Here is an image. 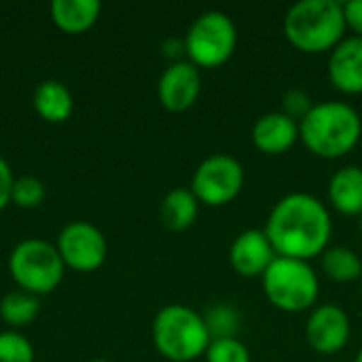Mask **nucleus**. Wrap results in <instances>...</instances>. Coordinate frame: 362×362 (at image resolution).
I'll list each match as a JSON object with an SVG mask.
<instances>
[{"mask_svg":"<svg viewBox=\"0 0 362 362\" xmlns=\"http://www.w3.org/2000/svg\"><path fill=\"white\" fill-rule=\"evenodd\" d=\"M299 140V123L284 112H267L252 125V144L265 155H282Z\"/></svg>","mask_w":362,"mask_h":362,"instance_id":"4468645a","label":"nucleus"},{"mask_svg":"<svg viewBox=\"0 0 362 362\" xmlns=\"http://www.w3.org/2000/svg\"><path fill=\"white\" fill-rule=\"evenodd\" d=\"M361 297H362V278H361Z\"/></svg>","mask_w":362,"mask_h":362,"instance_id":"c756f323","label":"nucleus"},{"mask_svg":"<svg viewBox=\"0 0 362 362\" xmlns=\"http://www.w3.org/2000/svg\"><path fill=\"white\" fill-rule=\"evenodd\" d=\"M362 119L354 106L337 100L318 102L299 123V140L320 159H341L356 148Z\"/></svg>","mask_w":362,"mask_h":362,"instance_id":"f03ea898","label":"nucleus"},{"mask_svg":"<svg viewBox=\"0 0 362 362\" xmlns=\"http://www.w3.org/2000/svg\"><path fill=\"white\" fill-rule=\"evenodd\" d=\"M354 362H362V350L358 352V354H356V361H354Z\"/></svg>","mask_w":362,"mask_h":362,"instance_id":"cd10ccee","label":"nucleus"},{"mask_svg":"<svg viewBox=\"0 0 362 362\" xmlns=\"http://www.w3.org/2000/svg\"><path fill=\"white\" fill-rule=\"evenodd\" d=\"M329 202L346 216L362 214V168L346 165L337 170L329 180Z\"/></svg>","mask_w":362,"mask_h":362,"instance_id":"2eb2a0df","label":"nucleus"},{"mask_svg":"<svg viewBox=\"0 0 362 362\" xmlns=\"http://www.w3.org/2000/svg\"><path fill=\"white\" fill-rule=\"evenodd\" d=\"M91 362H110V361H91Z\"/></svg>","mask_w":362,"mask_h":362,"instance_id":"7c9ffc66","label":"nucleus"},{"mask_svg":"<svg viewBox=\"0 0 362 362\" xmlns=\"http://www.w3.org/2000/svg\"><path fill=\"white\" fill-rule=\"evenodd\" d=\"M47 191H45V185L34 178V176H21V178H15V185H13V193H11V202L17 204L19 208H36L42 204Z\"/></svg>","mask_w":362,"mask_h":362,"instance_id":"5701e85b","label":"nucleus"},{"mask_svg":"<svg viewBox=\"0 0 362 362\" xmlns=\"http://www.w3.org/2000/svg\"><path fill=\"white\" fill-rule=\"evenodd\" d=\"M206 362H250L248 348L235 339H214L206 350Z\"/></svg>","mask_w":362,"mask_h":362,"instance_id":"b1692460","label":"nucleus"},{"mask_svg":"<svg viewBox=\"0 0 362 362\" xmlns=\"http://www.w3.org/2000/svg\"><path fill=\"white\" fill-rule=\"evenodd\" d=\"M0 362H34L32 344L17 331L0 333Z\"/></svg>","mask_w":362,"mask_h":362,"instance_id":"4be33fe9","label":"nucleus"},{"mask_svg":"<svg viewBox=\"0 0 362 362\" xmlns=\"http://www.w3.org/2000/svg\"><path fill=\"white\" fill-rule=\"evenodd\" d=\"M329 81L348 95L362 93V38L346 36L329 57Z\"/></svg>","mask_w":362,"mask_h":362,"instance_id":"ddd939ff","label":"nucleus"},{"mask_svg":"<svg viewBox=\"0 0 362 362\" xmlns=\"http://www.w3.org/2000/svg\"><path fill=\"white\" fill-rule=\"evenodd\" d=\"M278 257L310 261L329 248L333 221L327 206L310 193H291L269 212L263 229Z\"/></svg>","mask_w":362,"mask_h":362,"instance_id":"f257e3e1","label":"nucleus"},{"mask_svg":"<svg viewBox=\"0 0 362 362\" xmlns=\"http://www.w3.org/2000/svg\"><path fill=\"white\" fill-rule=\"evenodd\" d=\"M32 104L38 117H42L49 123H64L66 119H70L74 108L70 89L55 78H47L34 89Z\"/></svg>","mask_w":362,"mask_h":362,"instance_id":"dca6fc26","label":"nucleus"},{"mask_svg":"<svg viewBox=\"0 0 362 362\" xmlns=\"http://www.w3.org/2000/svg\"><path fill=\"white\" fill-rule=\"evenodd\" d=\"M346 30L344 4L337 0H301L284 15V36L301 53L333 51Z\"/></svg>","mask_w":362,"mask_h":362,"instance_id":"7ed1b4c3","label":"nucleus"},{"mask_svg":"<svg viewBox=\"0 0 362 362\" xmlns=\"http://www.w3.org/2000/svg\"><path fill=\"white\" fill-rule=\"evenodd\" d=\"M199 212V202L191 189H172L161 202V221L170 231L189 229Z\"/></svg>","mask_w":362,"mask_h":362,"instance_id":"a211bd4d","label":"nucleus"},{"mask_svg":"<svg viewBox=\"0 0 362 362\" xmlns=\"http://www.w3.org/2000/svg\"><path fill=\"white\" fill-rule=\"evenodd\" d=\"M344 15H346V25L352 30V36L362 38V0H350L344 4Z\"/></svg>","mask_w":362,"mask_h":362,"instance_id":"a878e982","label":"nucleus"},{"mask_svg":"<svg viewBox=\"0 0 362 362\" xmlns=\"http://www.w3.org/2000/svg\"><path fill=\"white\" fill-rule=\"evenodd\" d=\"M276 250L261 229H248L242 231L229 250V263L235 269V274L244 278H263V274L269 269V265L276 261Z\"/></svg>","mask_w":362,"mask_h":362,"instance_id":"f8f14e48","label":"nucleus"},{"mask_svg":"<svg viewBox=\"0 0 362 362\" xmlns=\"http://www.w3.org/2000/svg\"><path fill=\"white\" fill-rule=\"evenodd\" d=\"M64 261L57 248L45 240L30 238L19 242L8 257L11 278L32 295H47L57 288L64 278Z\"/></svg>","mask_w":362,"mask_h":362,"instance_id":"423d86ee","label":"nucleus"},{"mask_svg":"<svg viewBox=\"0 0 362 362\" xmlns=\"http://www.w3.org/2000/svg\"><path fill=\"white\" fill-rule=\"evenodd\" d=\"M261 280L267 301L286 314L308 312L320 293L318 276L308 261L276 257Z\"/></svg>","mask_w":362,"mask_h":362,"instance_id":"39448f33","label":"nucleus"},{"mask_svg":"<svg viewBox=\"0 0 362 362\" xmlns=\"http://www.w3.org/2000/svg\"><path fill=\"white\" fill-rule=\"evenodd\" d=\"M206 329L210 333V339H235L242 318L240 312L231 303H214L204 314Z\"/></svg>","mask_w":362,"mask_h":362,"instance_id":"412c9836","label":"nucleus"},{"mask_svg":"<svg viewBox=\"0 0 362 362\" xmlns=\"http://www.w3.org/2000/svg\"><path fill=\"white\" fill-rule=\"evenodd\" d=\"M151 333L157 352L172 362H191L204 356L212 341L204 316L180 303L161 308Z\"/></svg>","mask_w":362,"mask_h":362,"instance_id":"20e7f679","label":"nucleus"},{"mask_svg":"<svg viewBox=\"0 0 362 362\" xmlns=\"http://www.w3.org/2000/svg\"><path fill=\"white\" fill-rule=\"evenodd\" d=\"M102 4L98 0H53L51 17L57 28L70 34L89 30L100 17Z\"/></svg>","mask_w":362,"mask_h":362,"instance_id":"f3484780","label":"nucleus"},{"mask_svg":"<svg viewBox=\"0 0 362 362\" xmlns=\"http://www.w3.org/2000/svg\"><path fill=\"white\" fill-rule=\"evenodd\" d=\"M305 339L318 354H337L350 341V318L335 305H318L305 325Z\"/></svg>","mask_w":362,"mask_h":362,"instance_id":"9d476101","label":"nucleus"},{"mask_svg":"<svg viewBox=\"0 0 362 362\" xmlns=\"http://www.w3.org/2000/svg\"><path fill=\"white\" fill-rule=\"evenodd\" d=\"M282 106H284V115L286 117H291L293 121H297V123H301L303 119H305V115L312 110V98L303 91V89H288L286 93H284V98H282Z\"/></svg>","mask_w":362,"mask_h":362,"instance_id":"393cba45","label":"nucleus"},{"mask_svg":"<svg viewBox=\"0 0 362 362\" xmlns=\"http://www.w3.org/2000/svg\"><path fill=\"white\" fill-rule=\"evenodd\" d=\"M55 248H57L64 265L72 267L76 272L98 269L104 263L106 252H108L104 233L87 221L68 223L59 231Z\"/></svg>","mask_w":362,"mask_h":362,"instance_id":"1a4fd4ad","label":"nucleus"},{"mask_svg":"<svg viewBox=\"0 0 362 362\" xmlns=\"http://www.w3.org/2000/svg\"><path fill=\"white\" fill-rule=\"evenodd\" d=\"M238 47L233 19L223 11L202 13L185 36V53L197 68H218L227 64Z\"/></svg>","mask_w":362,"mask_h":362,"instance_id":"0eeeda50","label":"nucleus"},{"mask_svg":"<svg viewBox=\"0 0 362 362\" xmlns=\"http://www.w3.org/2000/svg\"><path fill=\"white\" fill-rule=\"evenodd\" d=\"M40 310V301L36 295L28 291H11L0 301V316L11 327H25L30 325Z\"/></svg>","mask_w":362,"mask_h":362,"instance_id":"aec40b11","label":"nucleus"},{"mask_svg":"<svg viewBox=\"0 0 362 362\" xmlns=\"http://www.w3.org/2000/svg\"><path fill=\"white\" fill-rule=\"evenodd\" d=\"M322 272L335 282H354L362 278V261L352 248H327L322 255Z\"/></svg>","mask_w":362,"mask_h":362,"instance_id":"6ab92c4d","label":"nucleus"},{"mask_svg":"<svg viewBox=\"0 0 362 362\" xmlns=\"http://www.w3.org/2000/svg\"><path fill=\"white\" fill-rule=\"evenodd\" d=\"M244 168L231 155H210L204 159L191 180V191L199 204L221 208L231 204L244 189Z\"/></svg>","mask_w":362,"mask_h":362,"instance_id":"6e6552de","label":"nucleus"},{"mask_svg":"<svg viewBox=\"0 0 362 362\" xmlns=\"http://www.w3.org/2000/svg\"><path fill=\"white\" fill-rule=\"evenodd\" d=\"M202 91V74L199 68L191 62H174L170 64L159 83H157V95L165 110L170 112H185L189 110Z\"/></svg>","mask_w":362,"mask_h":362,"instance_id":"9b49d317","label":"nucleus"},{"mask_svg":"<svg viewBox=\"0 0 362 362\" xmlns=\"http://www.w3.org/2000/svg\"><path fill=\"white\" fill-rule=\"evenodd\" d=\"M358 227H361V231H362V214L358 216Z\"/></svg>","mask_w":362,"mask_h":362,"instance_id":"c85d7f7f","label":"nucleus"},{"mask_svg":"<svg viewBox=\"0 0 362 362\" xmlns=\"http://www.w3.org/2000/svg\"><path fill=\"white\" fill-rule=\"evenodd\" d=\"M13 185H15L13 170H11V165L0 157V210H4V208L11 204Z\"/></svg>","mask_w":362,"mask_h":362,"instance_id":"bb28decb","label":"nucleus"}]
</instances>
